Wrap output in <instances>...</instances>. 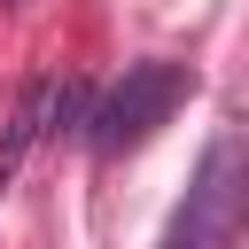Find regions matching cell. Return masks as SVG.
Segmentation results:
<instances>
[{
  "instance_id": "1",
  "label": "cell",
  "mask_w": 249,
  "mask_h": 249,
  "mask_svg": "<svg viewBox=\"0 0 249 249\" xmlns=\"http://www.w3.org/2000/svg\"><path fill=\"white\" fill-rule=\"evenodd\" d=\"M195 93V70L187 62H124V78L109 86V93H93V117H86V140L101 148V156H132V148H148L163 124H171V109Z\"/></svg>"
},
{
  "instance_id": "2",
  "label": "cell",
  "mask_w": 249,
  "mask_h": 249,
  "mask_svg": "<svg viewBox=\"0 0 249 249\" xmlns=\"http://www.w3.org/2000/svg\"><path fill=\"white\" fill-rule=\"evenodd\" d=\"M241 195H249V163H241L233 140H218V148L202 156L187 202L171 210L163 249H226V233H233V218H241Z\"/></svg>"
},
{
  "instance_id": "3",
  "label": "cell",
  "mask_w": 249,
  "mask_h": 249,
  "mask_svg": "<svg viewBox=\"0 0 249 249\" xmlns=\"http://www.w3.org/2000/svg\"><path fill=\"white\" fill-rule=\"evenodd\" d=\"M241 202H249V195H241Z\"/></svg>"
}]
</instances>
